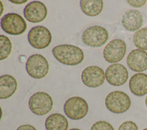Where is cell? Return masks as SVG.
I'll use <instances>...</instances> for the list:
<instances>
[{
    "label": "cell",
    "instance_id": "cell-6",
    "mask_svg": "<svg viewBox=\"0 0 147 130\" xmlns=\"http://www.w3.org/2000/svg\"><path fill=\"white\" fill-rule=\"evenodd\" d=\"M109 38L107 30L102 26L94 25L87 28L82 34V40L87 46L99 47L104 45Z\"/></svg>",
    "mask_w": 147,
    "mask_h": 130
},
{
    "label": "cell",
    "instance_id": "cell-1",
    "mask_svg": "<svg viewBox=\"0 0 147 130\" xmlns=\"http://www.w3.org/2000/svg\"><path fill=\"white\" fill-rule=\"evenodd\" d=\"M55 58L60 62L67 65H76L84 59V53L79 47L68 44L55 46L52 49Z\"/></svg>",
    "mask_w": 147,
    "mask_h": 130
},
{
    "label": "cell",
    "instance_id": "cell-26",
    "mask_svg": "<svg viewBox=\"0 0 147 130\" xmlns=\"http://www.w3.org/2000/svg\"><path fill=\"white\" fill-rule=\"evenodd\" d=\"M69 130H80V129H78V128H72V129H70Z\"/></svg>",
    "mask_w": 147,
    "mask_h": 130
},
{
    "label": "cell",
    "instance_id": "cell-17",
    "mask_svg": "<svg viewBox=\"0 0 147 130\" xmlns=\"http://www.w3.org/2000/svg\"><path fill=\"white\" fill-rule=\"evenodd\" d=\"M45 127L46 130H67L68 123L63 115L53 113L47 118Z\"/></svg>",
    "mask_w": 147,
    "mask_h": 130
},
{
    "label": "cell",
    "instance_id": "cell-14",
    "mask_svg": "<svg viewBox=\"0 0 147 130\" xmlns=\"http://www.w3.org/2000/svg\"><path fill=\"white\" fill-rule=\"evenodd\" d=\"M143 17L141 13L137 10H130L123 15L121 23L123 27L127 31H135L142 25Z\"/></svg>",
    "mask_w": 147,
    "mask_h": 130
},
{
    "label": "cell",
    "instance_id": "cell-16",
    "mask_svg": "<svg viewBox=\"0 0 147 130\" xmlns=\"http://www.w3.org/2000/svg\"><path fill=\"white\" fill-rule=\"evenodd\" d=\"M17 82L16 78L8 74L0 77V99H6L16 91Z\"/></svg>",
    "mask_w": 147,
    "mask_h": 130
},
{
    "label": "cell",
    "instance_id": "cell-3",
    "mask_svg": "<svg viewBox=\"0 0 147 130\" xmlns=\"http://www.w3.org/2000/svg\"><path fill=\"white\" fill-rule=\"evenodd\" d=\"M106 108L114 113H122L126 112L131 105L129 96L122 91H113L110 93L105 99Z\"/></svg>",
    "mask_w": 147,
    "mask_h": 130
},
{
    "label": "cell",
    "instance_id": "cell-24",
    "mask_svg": "<svg viewBox=\"0 0 147 130\" xmlns=\"http://www.w3.org/2000/svg\"><path fill=\"white\" fill-rule=\"evenodd\" d=\"M16 130H37V129L31 125L24 124L20 126Z\"/></svg>",
    "mask_w": 147,
    "mask_h": 130
},
{
    "label": "cell",
    "instance_id": "cell-18",
    "mask_svg": "<svg viewBox=\"0 0 147 130\" xmlns=\"http://www.w3.org/2000/svg\"><path fill=\"white\" fill-rule=\"evenodd\" d=\"M80 6L83 12L88 16L94 17L100 13L103 9L101 0H82Z\"/></svg>",
    "mask_w": 147,
    "mask_h": 130
},
{
    "label": "cell",
    "instance_id": "cell-11",
    "mask_svg": "<svg viewBox=\"0 0 147 130\" xmlns=\"http://www.w3.org/2000/svg\"><path fill=\"white\" fill-rule=\"evenodd\" d=\"M105 73L102 69L97 66L87 67L82 73L83 83L88 87L96 88L103 84Z\"/></svg>",
    "mask_w": 147,
    "mask_h": 130
},
{
    "label": "cell",
    "instance_id": "cell-5",
    "mask_svg": "<svg viewBox=\"0 0 147 130\" xmlns=\"http://www.w3.org/2000/svg\"><path fill=\"white\" fill-rule=\"evenodd\" d=\"M53 107V100L48 93L38 92L34 93L29 100V107L35 115L42 116L48 113Z\"/></svg>",
    "mask_w": 147,
    "mask_h": 130
},
{
    "label": "cell",
    "instance_id": "cell-2",
    "mask_svg": "<svg viewBox=\"0 0 147 130\" xmlns=\"http://www.w3.org/2000/svg\"><path fill=\"white\" fill-rule=\"evenodd\" d=\"M1 26L6 33L12 36H18L25 31L27 24L20 15L11 13L5 15L1 18Z\"/></svg>",
    "mask_w": 147,
    "mask_h": 130
},
{
    "label": "cell",
    "instance_id": "cell-13",
    "mask_svg": "<svg viewBox=\"0 0 147 130\" xmlns=\"http://www.w3.org/2000/svg\"><path fill=\"white\" fill-rule=\"evenodd\" d=\"M129 68L136 72H143L147 69V53L143 50L136 49L131 51L127 57Z\"/></svg>",
    "mask_w": 147,
    "mask_h": 130
},
{
    "label": "cell",
    "instance_id": "cell-27",
    "mask_svg": "<svg viewBox=\"0 0 147 130\" xmlns=\"http://www.w3.org/2000/svg\"><path fill=\"white\" fill-rule=\"evenodd\" d=\"M145 104H146V106L147 107V96H146V97L145 99Z\"/></svg>",
    "mask_w": 147,
    "mask_h": 130
},
{
    "label": "cell",
    "instance_id": "cell-25",
    "mask_svg": "<svg viewBox=\"0 0 147 130\" xmlns=\"http://www.w3.org/2000/svg\"><path fill=\"white\" fill-rule=\"evenodd\" d=\"M9 1L13 3H16V4H22V3H24L28 1H22V0H21V1H15V0L12 1V0H10Z\"/></svg>",
    "mask_w": 147,
    "mask_h": 130
},
{
    "label": "cell",
    "instance_id": "cell-15",
    "mask_svg": "<svg viewBox=\"0 0 147 130\" xmlns=\"http://www.w3.org/2000/svg\"><path fill=\"white\" fill-rule=\"evenodd\" d=\"M131 92L137 96H143L147 94V74L138 73L131 76L129 80Z\"/></svg>",
    "mask_w": 147,
    "mask_h": 130
},
{
    "label": "cell",
    "instance_id": "cell-8",
    "mask_svg": "<svg viewBox=\"0 0 147 130\" xmlns=\"http://www.w3.org/2000/svg\"><path fill=\"white\" fill-rule=\"evenodd\" d=\"M28 40L32 47L42 49L48 47L52 41L50 31L45 26H36L32 27L28 35Z\"/></svg>",
    "mask_w": 147,
    "mask_h": 130
},
{
    "label": "cell",
    "instance_id": "cell-19",
    "mask_svg": "<svg viewBox=\"0 0 147 130\" xmlns=\"http://www.w3.org/2000/svg\"><path fill=\"white\" fill-rule=\"evenodd\" d=\"M133 41L135 46L139 49L147 50V28H142L134 34Z\"/></svg>",
    "mask_w": 147,
    "mask_h": 130
},
{
    "label": "cell",
    "instance_id": "cell-23",
    "mask_svg": "<svg viewBox=\"0 0 147 130\" xmlns=\"http://www.w3.org/2000/svg\"><path fill=\"white\" fill-rule=\"evenodd\" d=\"M127 3L134 7H141L146 3L145 0L143 1H127Z\"/></svg>",
    "mask_w": 147,
    "mask_h": 130
},
{
    "label": "cell",
    "instance_id": "cell-12",
    "mask_svg": "<svg viewBox=\"0 0 147 130\" xmlns=\"http://www.w3.org/2000/svg\"><path fill=\"white\" fill-rule=\"evenodd\" d=\"M24 15L28 21L30 22H40L44 21L47 17V8L41 2L32 1L25 7Z\"/></svg>",
    "mask_w": 147,
    "mask_h": 130
},
{
    "label": "cell",
    "instance_id": "cell-21",
    "mask_svg": "<svg viewBox=\"0 0 147 130\" xmlns=\"http://www.w3.org/2000/svg\"><path fill=\"white\" fill-rule=\"evenodd\" d=\"M90 130H114L113 126L105 121H98L95 123Z\"/></svg>",
    "mask_w": 147,
    "mask_h": 130
},
{
    "label": "cell",
    "instance_id": "cell-22",
    "mask_svg": "<svg viewBox=\"0 0 147 130\" xmlns=\"http://www.w3.org/2000/svg\"><path fill=\"white\" fill-rule=\"evenodd\" d=\"M118 130H138L136 124L131 121H126L122 123Z\"/></svg>",
    "mask_w": 147,
    "mask_h": 130
},
{
    "label": "cell",
    "instance_id": "cell-28",
    "mask_svg": "<svg viewBox=\"0 0 147 130\" xmlns=\"http://www.w3.org/2000/svg\"><path fill=\"white\" fill-rule=\"evenodd\" d=\"M142 130H147V128H145V129H142Z\"/></svg>",
    "mask_w": 147,
    "mask_h": 130
},
{
    "label": "cell",
    "instance_id": "cell-7",
    "mask_svg": "<svg viewBox=\"0 0 147 130\" xmlns=\"http://www.w3.org/2000/svg\"><path fill=\"white\" fill-rule=\"evenodd\" d=\"M49 65L47 59L42 55L35 54L30 56L26 62V70L28 74L34 78L40 79L46 76Z\"/></svg>",
    "mask_w": 147,
    "mask_h": 130
},
{
    "label": "cell",
    "instance_id": "cell-10",
    "mask_svg": "<svg viewBox=\"0 0 147 130\" xmlns=\"http://www.w3.org/2000/svg\"><path fill=\"white\" fill-rule=\"evenodd\" d=\"M128 72L122 64H114L106 69L105 77L107 81L111 85L118 86L123 85L128 79Z\"/></svg>",
    "mask_w": 147,
    "mask_h": 130
},
{
    "label": "cell",
    "instance_id": "cell-20",
    "mask_svg": "<svg viewBox=\"0 0 147 130\" xmlns=\"http://www.w3.org/2000/svg\"><path fill=\"white\" fill-rule=\"evenodd\" d=\"M12 44L10 39L4 36H0V60L7 58L11 53Z\"/></svg>",
    "mask_w": 147,
    "mask_h": 130
},
{
    "label": "cell",
    "instance_id": "cell-4",
    "mask_svg": "<svg viewBox=\"0 0 147 130\" xmlns=\"http://www.w3.org/2000/svg\"><path fill=\"white\" fill-rule=\"evenodd\" d=\"M88 106L86 101L80 97L68 99L64 105V112L69 119L78 120L84 117L88 113Z\"/></svg>",
    "mask_w": 147,
    "mask_h": 130
},
{
    "label": "cell",
    "instance_id": "cell-9",
    "mask_svg": "<svg viewBox=\"0 0 147 130\" xmlns=\"http://www.w3.org/2000/svg\"><path fill=\"white\" fill-rule=\"evenodd\" d=\"M126 51L125 42L121 39H115L109 42L103 50V57L109 63H115L122 60Z\"/></svg>",
    "mask_w": 147,
    "mask_h": 130
}]
</instances>
